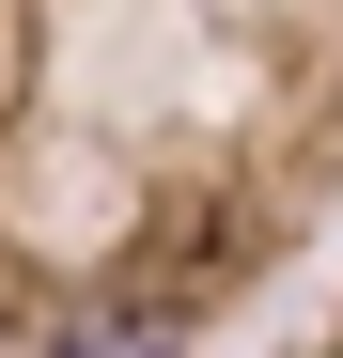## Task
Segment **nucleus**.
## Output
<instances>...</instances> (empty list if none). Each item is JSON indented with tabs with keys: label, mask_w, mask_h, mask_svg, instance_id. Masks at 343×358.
<instances>
[{
	"label": "nucleus",
	"mask_w": 343,
	"mask_h": 358,
	"mask_svg": "<svg viewBox=\"0 0 343 358\" xmlns=\"http://www.w3.org/2000/svg\"><path fill=\"white\" fill-rule=\"evenodd\" d=\"M250 358H343V280H328V296H312V312L281 327V343H250Z\"/></svg>",
	"instance_id": "2"
},
{
	"label": "nucleus",
	"mask_w": 343,
	"mask_h": 358,
	"mask_svg": "<svg viewBox=\"0 0 343 358\" xmlns=\"http://www.w3.org/2000/svg\"><path fill=\"white\" fill-rule=\"evenodd\" d=\"M343 234V0H0V358H188Z\"/></svg>",
	"instance_id": "1"
}]
</instances>
